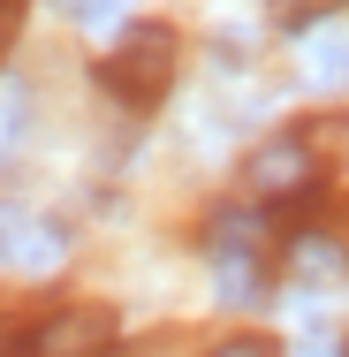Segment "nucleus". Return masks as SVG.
<instances>
[{"label": "nucleus", "instance_id": "obj_2", "mask_svg": "<svg viewBox=\"0 0 349 357\" xmlns=\"http://www.w3.org/2000/svg\"><path fill=\"white\" fill-rule=\"evenodd\" d=\"M107 350H114V312L107 304H54L0 342V357H107Z\"/></svg>", "mask_w": 349, "mask_h": 357}, {"label": "nucleus", "instance_id": "obj_6", "mask_svg": "<svg viewBox=\"0 0 349 357\" xmlns=\"http://www.w3.org/2000/svg\"><path fill=\"white\" fill-rule=\"evenodd\" d=\"M288 259H296V274H319V282H327V274H342V243H334V236H296V251H288Z\"/></svg>", "mask_w": 349, "mask_h": 357}, {"label": "nucleus", "instance_id": "obj_8", "mask_svg": "<svg viewBox=\"0 0 349 357\" xmlns=\"http://www.w3.org/2000/svg\"><path fill=\"white\" fill-rule=\"evenodd\" d=\"M205 357H281V350L266 342V335H228V342H212Z\"/></svg>", "mask_w": 349, "mask_h": 357}, {"label": "nucleus", "instance_id": "obj_3", "mask_svg": "<svg viewBox=\"0 0 349 357\" xmlns=\"http://www.w3.org/2000/svg\"><path fill=\"white\" fill-rule=\"evenodd\" d=\"M243 190L251 198H274V206H304L311 190H319V167H311V144L304 137H274L251 152V167H243Z\"/></svg>", "mask_w": 349, "mask_h": 357}, {"label": "nucleus", "instance_id": "obj_1", "mask_svg": "<svg viewBox=\"0 0 349 357\" xmlns=\"http://www.w3.org/2000/svg\"><path fill=\"white\" fill-rule=\"evenodd\" d=\"M167 84H175V31L167 23H130L122 46L107 54V91L144 114V107L167 99Z\"/></svg>", "mask_w": 349, "mask_h": 357}, {"label": "nucleus", "instance_id": "obj_9", "mask_svg": "<svg viewBox=\"0 0 349 357\" xmlns=\"http://www.w3.org/2000/svg\"><path fill=\"white\" fill-rule=\"evenodd\" d=\"M114 8H122V0H61V15L91 23V31H99V23H114Z\"/></svg>", "mask_w": 349, "mask_h": 357}, {"label": "nucleus", "instance_id": "obj_10", "mask_svg": "<svg viewBox=\"0 0 349 357\" xmlns=\"http://www.w3.org/2000/svg\"><path fill=\"white\" fill-rule=\"evenodd\" d=\"M15 31H23V0H0V61H8V46H15Z\"/></svg>", "mask_w": 349, "mask_h": 357}, {"label": "nucleus", "instance_id": "obj_5", "mask_svg": "<svg viewBox=\"0 0 349 357\" xmlns=\"http://www.w3.org/2000/svg\"><path fill=\"white\" fill-rule=\"evenodd\" d=\"M304 84L342 91V84H349V38H311V54H304Z\"/></svg>", "mask_w": 349, "mask_h": 357}, {"label": "nucleus", "instance_id": "obj_7", "mask_svg": "<svg viewBox=\"0 0 349 357\" xmlns=\"http://www.w3.org/2000/svg\"><path fill=\"white\" fill-rule=\"evenodd\" d=\"M274 8V23H288V31H304V23H319L327 8H342V0H266Z\"/></svg>", "mask_w": 349, "mask_h": 357}, {"label": "nucleus", "instance_id": "obj_4", "mask_svg": "<svg viewBox=\"0 0 349 357\" xmlns=\"http://www.w3.org/2000/svg\"><path fill=\"white\" fill-rule=\"evenodd\" d=\"M69 259V236L46 220H0V274H54Z\"/></svg>", "mask_w": 349, "mask_h": 357}]
</instances>
